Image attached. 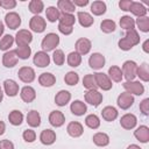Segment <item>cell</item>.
Segmentation results:
<instances>
[{
    "instance_id": "c3c4849f",
    "label": "cell",
    "mask_w": 149,
    "mask_h": 149,
    "mask_svg": "<svg viewBox=\"0 0 149 149\" xmlns=\"http://www.w3.org/2000/svg\"><path fill=\"white\" fill-rule=\"evenodd\" d=\"M52 61H54V63H55L56 65H58V66L63 65L64 62H65V55H64L63 50H61V49H56V50H54V54H52Z\"/></svg>"
},
{
    "instance_id": "e575fe53",
    "label": "cell",
    "mask_w": 149,
    "mask_h": 149,
    "mask_svg": "<svg viewBox=\"0 0 149 149\" xmlns=\"http://www.w3.org/2000/svg\"><path fill=\"white\" fill-rule=\"evenodd\" d=\"M120 27L122 29H125L126 31L127 30H130V29H135V20L130 16V15H123L120 17Z\"/></svg>"
},
{
    "instance_id": "f6af8a7d",
    "label": "cell",
    "mask_w": 149,
    "mask_h": 149,
    "mask_svg": "<svg viewBox=\"0 0 149 149\" xmlns=\"http://www.w3.org/2000/svg\"><path fill=\"white\" fill-rule=\"evenodd\" d=\"M64 81L69 86H74L79 81V74L77 72H74V71H69L64 76Z\"/></svg>"
},
{
    "instance_id": "30bf717a",
    "label": "cell",
    "mask_w": 149,
    "mask_h": 149,
    "mask_svg": "<svg viewBox=\"0 0 149 149\" xmlns=\"http://www.w3.org/2000/svg\"><path fill=\"white\" fill-rule=\"evenodd\" d=\"M5 24L9 29L15 30L21 26V16L16 12H9L5 15Z\"/></svg>"
},
{
    "instance_id": "7dc6e473",
    "label": "cell",
    "mask_w": 149,
    "mask_h": 149,
    "mask_svg": "<svg viewBox=\"0 0 149 149\" xmlns=\"http://www.w3.org/2000/svg\"><path fill=\"white\" fill-rule=\"evenodd\" d=\"M125 38H126L133 47L140 43V35H139V33L136 31V29L127 30V31H126V36H125Z\"/></svg>"
},
{
    "instance_id": "d6986e66",
    "label": "cell",
    "mask_w": 149,
    "mask_h": 149,
    "mask_svg": "<svg viewBox=\"0 0 149 149\" xmlns=\"http://www.w3.org/2000/svg\"><path fill=\"white\" fill-rule=\"evenodd\" d=\"M57 136L52 129H43L40 134V141L44 146H51L55 143Z\"/></svg>"
},
{
    "instance_id": "1f68e13d",
    "label": "cell",
    "mask_w": 149,
    "mask_h": 149,
    "mask_svg": "<svg viewBox=\"0 0 149 149\" xmlns=\"http://www.w3.org/2000/svg\"><path fill=\"white\" fill-rule=\"evenodd\" d=\"M92 140H93V143L98 147H106V146L109 144V136L106 133H102V132L95 133L93 135Z\"/></svg>"
},
{
    "instance_id": "ba28073f",
    "label": "cell",
    "mask_w": 149,
    "mask_h": 149,
    "mask_svg": "<svg viewBox=\"0 0 149 149\" xmlns=\"http://www.w3.org/2000/svg\"><path fill=\"white\" fill-rule=\"evenodd\" d=\"M29 28H30L31 31L40 34V33H43V31L45 30V28H47V22H45V20H44L42 16H40V15H34V16L30 19V21H29Z\"/></svg>"
},
{
    "instance_id": "5b68a950",
    "label": "cell",
    "mask_w": 149,
    "mask_h": 149,
    "mask_svg": "<svg viewBox=\"0 0 149 149\" xmlns=\"http://www.w3.org/2000/svg\"><path fill=\"white\" fill-rule=\"evenodd\" d=\"M84 99H85V102H87L94 107H98L102 102L104 97H102V93H100L98 90H88L85 92Z\"/></svg>"
},
{
    "instance_id": "ffe728a7",
    "label": "cell",
    "mask_w": 149,
    "mask_h": 149,
    "mask_svg": "<svg viewBox=\"0 0 149 149\" xmlns=\"http://www.w3.org/2000/svg\"><path fill=\"white\" fill-rule=\"evenodd\" d=\"M19 84L13 79H6L3 81V91L8 97H15L19 93Z\"/></svg>"
},
{
    "instance_id": "e0dca14e",
    "label": "cell",
    "mask_w": 149,
    "mask_h": 149,
    "mask_svg": "<svg viewBox=\"0 0 149 149\" xmlns=\"http://www.w3.org/2000/svg\"><path fill=\"white\" fill-rule=\"evenodd\" d=\"M20 97H21V99H22L24 102H27V104L33 102V101L36 99V91H35L34 87H31V86H29V85L23 86V87L20 90Z\"/></svg>"
},
{
    "instance_id": "f546056e",
    "label": "cell",
    "mask_w": 149,
    "mask_h": 149,
    "mask_svg": "<svg viewBox=\"0 0 149 149\" xmlns=\"http://www.w3.org/2000/svg\"><path fill=\"white\" fill-rule=\"evenodd\" d=\"M106 9H107V6L101 0H97V1H93L91 3V13L95 16H100V15L105 14Z\"/></svg>"
},
{
    "instance_id": "e7e4bbea",
    "label": "cell",
    "mask_w": 149,
    "mask_h": 149,
    "mask_svg": "<svg viewBox=\"0 0 149 149\" xmlns=\"http://www.w3.org/2000/svg\"><path fill=\"white\" fill-rule=\"evenodd\" d=\"M0 92H2V91H1V85H0Z\"/></svg>"
},
{
    "instance_id": "603a6c76",
    "label": "cell",
    "mask_w": 149,
    "mask_h": 149,
    "mask_svg": "<svg viewBox=\"0 0 149 149\" xmlns=\"http://www.w3.org/2000/svg\"><path fill=\"white\" fill-rule=\"evenodd\" d=\"M77 20H78L79 24H80L81 27H84V28H88V27H91V26L94 23L93 16H92L90 13H87V12H81V10H79V12L77 13Z\"/></svg>"
},
{
    "instance_id": "8d00e7d4",
    "label": "cell",
    "mask_w": 149,
    "mask_h": 149,
    "mask_svg": "<svg viewBox=\"0 0 149 149\" xmlns=\"http://www.w3.org/2000/svg\"><path fill=\"white\" fill-rule=\"evenodd\" d=\"M136 77H139L140 80H142V81H144V83L149 81V69H148V63L143 62L140 66H137Z\"/></svg>"
},
{
    "instance_id": "9a60e30c",
    "label": "cell",
    "mask_w": 149,
    "mask_h": 149,
    "mask_svg": "<svg viewBox=\"0 0 149 149\" xmlns=\"http://www.w3.org/2000/svg\"><path fill=\"white\" fill-rule=\"evenodd\" d=\"M50 62H51V58L48 55V52L42 51V50L37 51L33 58V63L38 68H47L50 64Z\"/></svg>"
},
{
    "instance_id": "2e32d148",
    "label": "cell",
    "mask_w": 149,
    "mask_h": 149,
    "mask_svg": "<svg viewBox=\"0 0 149 149\" xmlns=\"http://www.w3.org/2000/svg\"><path fill=\"white\" fill-rule=\"evenodd\" d=\"M19 62L15 50H8L2 55V65L5 68H14Z\"/></svg>"
},
{
    "instance_id": "5bb4252c",
    "label": "cell",
    "mask_w": 149,
    "mask_h": 149,
    "mask_svg": "<svg viewBox=\"0 0 149 149\" xmlns=\"http://www.w3.org/2000/svg\"><path fill=\"white\" fill-rule=\"evenodd\" d=\"M136 125H137V118L133 113H126L120 119V126L123 129H127V130L134 129Z\"/></svg>"
},
{
    "instance_id": "6125c7cd",
    "label": "cell",
    "mask_w": 149,
    "mask_h": 149,
    "mask_svg": "<svg viewBox=\"0 0 149 149\" xmlns=\"http://www.w3.org/2000/svg\"><path fill=\"white\" fill-rule=\"evenodd\" d=\"M127 149H142V148L140 146H137V144H129L127 147Z\"/></svg>"
},
{
    "instance_id": "11a10c76",
    "label": "cell",
    "mask_w": 149,
    "mask_h": 149,
    "mask_svg": "<svg viewBox=\"0 0 149 149\" xmlns=\"http://www.w3.org/2000/svg\"><path fill=\"white\" fill-rule=\"evenodd\" d=\"M0 149H14V143L9 140H1L0 141Z\"/></svg>"
},
{
    "instance_id": "ee69618b",
    "label": "cell",
    "mask_w": 149,
    "mask_h": 149,
    "mask_svg": "<svg viewBox=\"0 0 149 149\" xmlns=\"http://www.w3.org/2000/svg\"><path fill=\"white\" fill-rule=\"evenodd\" d=\"M15 52L19 57V59H28L31 55V48L29 45H22V47H16Z\"/></svg>"
},
{
    "instance_id": "bcb514c9",
    "label": "cell",
    "mask_w": 149,
    "mask_h": 149,
    "mask_svg": "<svg viewBox=\"0 0 149 149\" xmlns=\"http://www.w3.org/2000/svg\"><path fill=\"white\" fill-rule=\"evenodd\" d=\"M135 26L140 29L142 33H148L149 31V17L148 16H141L135 20Z\"/></svg>"
},
{
    "instance_id": "f35d334b",
    "label": "cell",
    "mask_w": 149,
    "mask_h": 149,
    "mask_svg": "<svg viewBox=\"0 0 149 149\" xmlns=\"http://www.w3.org/2000/svg\"><path fill=\"white\" fill-rule=\"evenodd\" d=\"M66 62H68L69 66L77 68V66H79L81 64V56L76 51H71L66 57Z\"/></svg>"
},
{
    "instance_id": "60d3db41",
    "label": "cell",
    "mask_w": 149,
    "mask_h": 149,
    "mask_svg": "<svg viewBox=\"0 0 149 149\" xmlns=\"http://www.w3.org/2000/svg\"><path fill=\"white\" fill-rule=\"evenodd\" d=\"M116 28V23L111 20V19H106V20H102L101 23H100V29L101 31H104L105 34H109V33H113Z\"/></svg>"
},
{
    "instance_id": "91938a15",
    "label": "cell",
    "mask_w": 149,
    "mask_h": 149,
    "mask_svg": "<svg viewBox=\"0 0 149 149\" xmlns=\"http://www.w3.org/2000/svg\"><path fill=\"white\" fill-rule=\"evenodd\" d=\"M5 130H6V125H5L3 121L0 120V135H2L5 133Z\"/></svg>"
},
{
    "instance_id": "b9f144b4",
    "label": "cell",
    "mask_w": 149,
    "mask_h": 149,
    "mask_svg": "<svg viewBox=\"0 0 149 149\" xmlns=\"http://www.w3.org/2000/svg\"><path fill=\"white\" fill-rule=\"evenodd\" d=\"M28 8H29L30 13H33L35 15H38L44 9V3L41 0H31L28 5Z\"/></svg>"
},
{
    "instance_id": "83f0119b",
    "label": "cell",
    "mask_w": 149,
    "mask_h": 149,
    "mask_svg": "<svg viewBox=\"0 0 149 149\" xmlns=\"http://www.w3.org/2000/svg\"><path fill=\"white\" fill-rule=\"evenodd\" d=\"M129 12H130L132 14H134L135 16L141 17V16H147V12H148V9H147V7H146L142 2L133 1Z\"/></svg>"
},
{
    "instance_id": "4fadbf2b",
    "label": "cell",
    "mask_w": 149,
    "mask_h": 149,
    "mask_svg": "<svg viewBox=\"0 0 149 149\" xmlns=\"http://www.w3.org/2000/svg\"><path fill=\"white\" fill-rule=\"evenodd\" d=\"M48 120H49V123L52 127L58 128V127H62L65 123V115L63 114V112L55 109V111H51L50 112Z\"/></svg>"
},
{
    "instance_id": "be15d7a7",
    "label": "cell",
    "mask_w": 149,
    "mask_h": 149,
    "mask_svg": "<svg viewBox=\"0 0 149 149\" xmlns=\"http://www.w3.org/2000/svg\"><path fill=\"white\" fill-rule=\"evenodd\" d=\"M2 99H3V93H2V92H0V102L2 101Z\"/></svg>"
},
{
    "instance_id": "f5cc1de1",
    "label": "cell",
    "mask_w": 149,
    "mask_h": 149,
    "mask_svg": "<svg viewBox=\"0 0 149 149\" xmlns=\"http://www.w3.org/2000/svg\"><path fill=\"white\" fill-rule=\"evenodd\" d=\"M118 45H119V48H120L121 50H123V51H128V50H130V49L133 48V45H132L125 37H122L121 40H119Z\"/></svg>"
},
{
    "instance_id": "9f6ffc18",
    "label": "cell",
    "mask_w": 149,
    "mask_h": 149,
    "mask_svg": "<svg viewBox=\"0 0 149 149\" xmlns=\"http://www.w3.org/2000/svg\"><path fill=\"white\" fill-rule=\"evenodd\" d=\"M58 30H59V33H62L63 35H70V34H72V31H73V27H66V26L58 24Z\"/></svg>"
},
{
    "instance_id": "52a82bcc",
    "label": "cell",
    "mask_w": 149,
    "mask_h": 149,
    "mask_svg": "<svg viewBox=\"0 0 149 149\" xmlns=\"http://www.w3.org/2000/svg\"><path fill=\"white\" fill-rule=\"evenodd\" d=\"M14 40H15V43L17 47L29 45L30 42L33 41V34H31V31H29L27 29H20L16 33Z\"/></svg>"
},
{
    "instance_id": "3957f363",
    "label": "cell",
    "mask_w": 149,
    "mask_h": 149,
    "mask_svg": "<svg viewBox=\"0 0 149 149\" xmlns=\"http://www.w3.org/2000/svg\"><path fill=\"white\" fill-rule=\"evenodd\" d=\"M126 92L130 93L132 95H142L144 93V85L139 80H129L122 84Z\"/></svg>"
},
{
    "instance_id": "7bdbcfd3",
    "label": "cell",
    "mask_w": 149,
    "mask_h": 149,
    "mask_svg": "<svg viewBox=\"0 0 149 149\" xmlns=\"http://www.w3.org/2000/svg\"><path fill=\"white\" fill-rule=\"evenodd\" d=\"M83 86L88 91V90H97L98 86L95 84V79H94V76L92 73H88V74H85L84 78H83Z\"/></svg>"
},
{
    "instance_id": "74e56055",
    "label": "cell",
    "mask_w": 149,
    "mask_h": 149,
    "mask_svg": "<svg viewBox=\"0 0 149 149\" xmlns=\"http://www.w3.org/2000/svg\"><path fill=\"white\" fill-rule=\"evenodd\" d=\"M58 24L66 26V27H73L76 22V17L73 14H68V13H61V16L58 19Z\"/></svg>"
},
{
    "instance_id": "8992f818",
    "label": "cell",
    "mask_w": 149,
    "mask_h": 149,
    "mask_svg": "<svg viewBox=\"0 0 149 149\" xmlns=\"http://www.w3.org/2000/svg\"><path fill=\"white\" fill-rule=\"evenodd\" d=\"M17 76H19V79L26 84H29V83H33L36 78V73H35V70L30 66H22L17 71Z\"/></svg>"
},
{
    "instance_id": "484cf974",
    "label": "cell",
    "mask_w": 149,
    "mask_h": 149,
    "mask_svg": "<svg viewBox=\"0 0 149 149\" xmlns=\"http://www.w3.org/2000/svg\"><path fill=\"white\" fill-rule=\"evenodd\" d=\"M118 115H119V112H118V109H116L115 107H113V106H106V107H104L102 111H101V116H102V119H104L105 121H107V122L114 121V120L118 118Z\"/></svg>"
},
{
    "instance_id": "7402d4cb",
    "label": "cell",
    "mask_w": 149,
    "mask_h": 149,
    "mask_svg": "<svg viewBox=\"0 0 149 149\" xmlns=\"http://www.w3.org/2000/svg\"><path fill=\"white\" fill-rule=\"evenodd\" d=\"M70 100H71V93L66 90H61L55 95V104L59 107L68 105L70 102Z\"/></svg>"
},
{
    "instance_id": "6da1fadb",
    "label": "cell",
    "mask_w": 149,
    "mask_h": 149,
    "mask_svg": "<svg viewBox=\"0 0 149 149\" xmlns=\"http://www.w3.org/2000/svg\"><path fill=\"white\" fill-rule=\"evenodd\" d=\"M59 44V36L56 33H48L42 42H41V47H42V51H52L56 49V47Z\"/></svg>"
},
{
    "instance_id": "681fc988",
    "label": "cell",
    "mask_w": 149,
    "mask_h": 149,
    "mask_svg": "<svg viewBox=\"0 0 149 149\" xmlns=\"http://www.w3.org/2000/svg\"><path fill=\"white\" fill-rule=\"evenodd\" d=\"M22 137H23V140H24L26 142H28V143H33V142L36 140V133H35V130H33L31 128H29V129L23 130V133H22Z\"/></svg>"
},
{
    "instance_id": "db71d44e",
    "label": "cell",
    "mask_w": 149,
    "mask_h": 149,
    "mask_svg": "<svg viewBox=\"0 0 149 149\" xmlns=\"http://www.w3.org/2000/svg\"><path fill=\"white\" fill-rule=\"evenodd\" d=\"M132 3H133L132 0H121V1H119V7L123 12H129Z\"/></svg>"
},
{
    "instance_id": "277c9868",
    "label": "cell",
    "mask_w": 149,
    "mask_h": 149,
    "mask_svg": "<svg viewBox=\"0 0 149 149\" xmlns=\"http://www.w3.org/2000/svg\"><path fill=\"white\" fill-rule=\"evenodd\" d=\"M94 79H95V84L98 86V88L102 90V91H109L113 86L112 80L109 79V77L104 73V72H95L93 73Z\"/></svg>"
},
{
    "instance_id": "cb8c5ba5",
    "label": "cell",
    "mask_w": 149,
    "mask_h": 149,
    "mask_svg": "<svg viewBox=\"0 0 149 149\" xmlns=\"http://www.w3.org/2000/svg\"><path fill=\"white\" fill-rule=\"evenodd\" d=\"M56 83V77L51 72H43L38 76V84L43 87H51Z\"/></svg>"
},
{
    "instance_id": "d590c367",
    "label": "cell",
    "mask_w": 149,
    "mask_h": 149,
    "mask_svg": "<svg viewBox=\"0 0 149 149\" xmlns=\"http://www.w3.org/2000/svg\"><path fill=\"white\" fill-rule=\"evenodd\" d=\"M14 42H15V40H14V37L12 35H9V34L3 35L0 38V50H2L5 52L10 50V47L14 44Z\"/></svg>"
},
{
    "instance_id": "f907efd6",
    "label": "cell",
    "mask_w": 149,
    "mask_h": 149,
    "mask_svg": "<svg viewBox=\"0 0 149 149\" xmlns=\"http://www.w3.org/2000/svg\"><path fill=\"white\" fill-rule=\"evenodd\" d=\"M140 112L146 116L149 115V98H146L140 102Z\"/></svg>"
},
{
    "instance_id": "94428289",
    "label": "cell",
    "mask_w": 149,
    "mask_h": 149,
    "mask_svg": "<svg viewBox=\"0 0 149 149\" xmlns=\"http://www.w3.org/2000/svg\"><path fill=\"white\" fill-rule=\"evenodd\" d=\"M3 31H5V26H3V23L0 21V37H2Z\"/></svg>"
},
{
    "instance_id": "ac0fdd59",
    "label": "cell",
    "mask_w": 149,
    "mask_h": 149,
    "mask_svg": "<svg viewBox=\"0 0 149 149\" xmlns=\"http://www.w3.org/2000/svg\"><path fill=\"white\" fill-rule=\"evenodd\" d=\"M66 132L71 137H79L84 133V127L78 121H71L66 126Z\"/></svg>"
},
{
    "instance_id": "ab89813d",
    "label": "cell",
    "mask_w": 149,
    "mask_h": 149,
    "mask_svg": "<svg viewBox=\"0 0 149 149\" xmlns=\"http://www.w3.org/2000/svg\"><path fill=\"white\" fill-rule=\"evenodd\" d=\"M85 125L91 129H98L100 127V119L95 114H88L85 118Z\"/></svg>"
},
{
    "instance_id": "4dcf8cb0",
    "label": "cell",
    "mask_w": 149,
    "mask_h": 149,
    "mask_svg": "<svg viewBox=\"0 0 149 149\" xmlns=\"http://www.w3.org/2000/svg\"><path fill=\"white\" fill-rule=\"evenodd\" d=\"M107 76L109 77V79H111L112 81H115V83H120V81L123 79L121 68H119L118 65H112V66H109Z\"/></svg>"
},
{
    "instance_id": "680465c9",
    "label": "cell",
    "mask_w": 149,
    "mask_h": 149,
    "mask_svg": "<svg viewBox=\"0 0 149 149\" xmlns=\"http://www.w3.org/2000/svg\"><path fill=\"white\" fill-rule=\"evenodd\" d=\"M142 50H143L146 54L149 52V40H146V41L143 42V44H142Z\"/></svg>"
},
{
    "instance_id": "4316f807",
    "label": "cell",
    "mask_w": 149,
    "mask_h": 149,
    "mask_svg": "<svg viewBox=\"0 0 149 149\" xmlns=\"http://www.w3.org/2000/svg\"><path fill=\"white\" fill-rule=\"evenodd\" d=\"M26 120H27L28 126H30L31 128H36L41 125V115L35 109H31V111L28 112V114L26 116Z\"/></svg>"
},
{
    "instance_id": "8fae6325",
    "label": "cell",
    "mask_w": 149,
    "mask_h": 149,
    "mask_svg": "<svg viewBox=\"0 0 149 149\" xmlns=\"http://www.w3.org/2000/svg\"><path fill=\"white\" fill-rule=\"evenodd\" d=\"M91 48H92V43H91V41H90L88 38H86V37H80V38H78V40L76 41V44H74V49H76V50H74V51L78 52L80 56L87 55V54L90 52Z\"/></svg>"
},
{
    "instance_id": "6f0895ef",
    "label": "cell",
    "mask_w": 149,
    "mask_h": 149,
    "mask_svg": "<svg viewBox=\"0 0 149 149\" xmlns=\"http://www.w3.org/2000/svg\"><path fill=\"white\" fill-rule=\"evenodd\" d=\"M74 7H85L88 5V0H72Z\"/></svg>"
},
{
    "instance_id": "7a4b0ae2",
    "label": "cell",
    "mask_w": 149,
    "mask_h": 149,
    "mask_svg": "<svg viewBox=\"0 0 149 149\" xmlns=\"http://www.w3.org/2000/svg\"><path fill=\"white\" fill-rule=\"evenodd\" d=\"M137 64L136 62L134 61H126L123 64H122V68H121V71H122V76L123 78L126 79V81H129V80H134L135 77H136V72H137Z\"/></svg>"
},
{
    "instance_id": "d6a6232c",
    "label": "cell",
    "mask_w": 149,
    "mask_h": 149,
    "mask_svg": "<svg viewBox=\"0 0 149 149\" xmlns=\"http://www.w3.org/2000/svg\"><path fill=\"white\" fill-rule=\"evenodd\" d=\"M23 118L24 116H23L22 112L19 111V109H13L8 114V121L13 126H20L22 123V121H23Z\"/></svg>"
},
{
    "instance_id": "d4e9b609",
    "label": "cell",
    "mask_w": 149,
    "mask_h": 149,
    "mask_svg": "<svg viewBox=\"0 0 149 149\" xmlns=\"http://www.w3.org/2000/svg\"><path fill=\"white\" fill-rule=\"evenodd\" d=\"M134 136L141 143H147L149 141V128L147 126H144V125L137 127L134 130Z\"/></svg>"
},
{
    "instance_id": "836d02e7",
    "label": "cell",
    "mask_w": 149,
    "mask_h": 149,
    "mask_svg": "<svg viewBox=\"0 0 149 149\" xmlns=\"http://www.w3.org/2000/svg\"><path fill=\"white\" fill-rule=\"evenodd\" d=\"M45 16H47V20L49 22H56V21H58L59 16H61V12L58 10L57 7L49 6L45 9Z\"/></svg>"
},
{
    "instance_id": "f1b7e54d",
    "label": "cell",
    "mask_w": 149,
    "mask_h": 149,
    "mask_svg": "<svg viewBox=\"0 0 149 149\" xmlns=\"http://www.w3.org/2000/svg\"><path fill=\"white\" fill-rule=\"evenodd\" d=\"M57 8L61 13H68V14H72L76 10V7L71 0H58Z\"/></svg>"
},
{
    "instance_id": "7c38bea8",
    "label": "cell",
    "mask_w": 149,
    "mask_h": 149,
    "mask_svg": "<svg viewBox=\"0 0 149 149\" xmlns=\"http://www.w3.org/2000/svg\"><path fill=\"white\" fill-rule=\"evenodd\" d=\"M105 63H106V59H105V56L100 52H93L90 58H88V65L91 69L93 70H100L105 66Z\"/></svg>"
},
{
    "instance_id": "816d5d0a",
    "label": "cell",
    "mask_w": 149,
    "mask_h": 149,
    "mask_svg": "<svg viewBox=\"0 0 149 149\" xmlns=\"http://www.w3.org/2000/svg\"><path fill=\"white\" fill-rule=\"evenodd\" d=\"M0 7L5 9H13L16 7V1L15 0H0Z\"/></svg>"
},
{
    "instance_id": "9c48e42d",
    "label": "cell",
    "mask_w": 149,
    "mask_h": 149,
    "mask_svg": "<svg viewBox=\"0 0 149 149\" xmlns=\"http://www.w3.org/2000/svg\"><path fill=\"white\" fill-rule=\"evenodd\" d=\"M135 102V99H134V95H132L130 93L128 92H122L118 95V99H116V104L118 106L121 108V109H128L133 106V104Z\"/></svg>"
},
{
    "instance_id": "44dd1931",
    "label": "cell",
    "mask_w": 149,
    "mask_h": 149,
    "mask_svg": "<svg viewBox=\"0 0 149 149\" xmlns=\"http://www.w3.org/2000/svg\"><path fill=\"white\" fill-rule=\"evenodd\" d=\"M70 111L76 116H81L87 112V106L81 100H74L70 105Z\"/></svg>"
}]
</instances>
